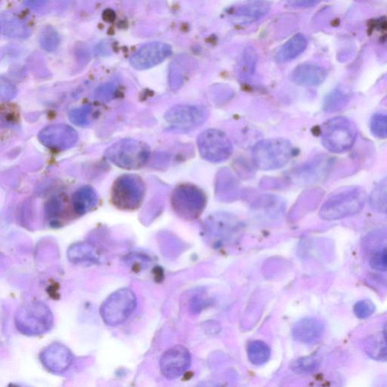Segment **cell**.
<instances>
[{
    "mask_svg": "<svg viewBox=\"0 0 387 387\" xmlns=\"http://www.w3.org/2000/svg\"><path fill=\"white\" fill-rule=\"evenodd\" d=\"M366 198V193L362 188L341 189L324 202L320 210V217L324 221H333L357 214L363 209Z\"/></svg>",
    "mask_w": 387,
    "mask_h": 387,
    "instance_id": "obj_1",
    "label": "cell"
},
{
    "mask_svg": "<svg viewBox=\"0 0 387 387\" xmlns=\"http://www.w3.org/2000/svg\"><path fill=\"white\" fill-rule=\"evenodd\" d=\"M294 148L292 143L285 138L262 140L254 145L253 161L262 171H275L283 168L292 157Z\"/></svg>",
    "mask_w": 387,
    "mask_h": 387,
    "instance_id": "obj_2",
    "label": "cell"
},
{
    "mask_svg": "<svg viewBox=\"0 0 387 387\" xmlns=\"http://www.w3.org/2000/svg\"><path fill=\"white\" fill-rule=\"evenodd\" d=\"M54 324L49 307L40 301L22 305L15 315V327L27 336H39L49 332Z\"/></svg>",
    "mask_w": 387,
    "mask_h": 387,
    "instance_id": "obj_3",
    "label": "cell"
},
{
    "mask_svg": "<svg viewBox=\"0 0 387 387\" xmlns=\"http://www.w3.org/2000/svg\"><path fill=\"white\" fill-rule=\"evenodd\" d=\"M148 145L132 139H123L107 149L105 157L120 168L134 171L142 168L149 160Z\"/></svg>",
    "mask_w": 387,
    "mask_h": 387,
    "instance_id": "obj_4",
    "label": "cell"
},
{
    "mask_svg": "<svg viewBox=\"0 0 387 387\" xmlns=\"http://www.w3.org/2000/svg\"><path fill=\"white\" fill-rule=\"evenodd\" d=\"M356 137V127L347 118H332L325 122L321 128L322 145L332 153L347 152L354 145Z\"/></svg>",
    "mask_w": 387,
    "mask_h": 387,
    "instance_id": "obj_5",
    "label": "cell"
},
{
    "mask_svg": "<svg viewBox=\"0 0 387 387\" xmlns=\"http://www.w3.org/2000/svg\"><path fill=\"white\" fill-rule=\"evenodd\" d=\"M207 202L205 191L190 183L179 184L172 194L171 203L175 212L188 221L200 216L204 212Z\"/></svg>",
    "mask_w": 387,
    "mask_h": 387,
    "instance_id": "obj_6",
    "label": "cell"
},
{
    "mask_svg": "<svg viewBox=\"0 0 387 387\" xmlns=\"http://www.w3.org/2000/svg\"><path fill=\"white\" fill-rule=\"evenodd\" d=\"M145 194V186L142 178L136 175L125 174L114 181L111 200L120 210H134L142 205Z\"/></svg>",
    "mask_w": 387,
    "mask_h": 387,
    "instance_id": "obj_7",
    "label": "cell"
},
{
    "mask_svg": "<svg viewBox=\"0 0 387 387\" xmlns=\"http://www.w3.org/2000/svg\"><path fill=\"white\" fill-rule=\"evenodd\" d=\"M137 299L129 288H121L112 293L101 306L100 314L104 322L116 327L125 323L135 311Z\"/></svg>",
    "mask_w": 387,
    "mask_h": 387,
    "instance_id": "obj_8",
    "label": "cell"
},
{
    "mask_svg": "<svg viewBox=\"0 0 387 387\" xmlns=\"http://www.w3.org/2000/svg\"><path fill=\"white\" fill-rule=\"evenodd\" d=\"M197 144L201 157L211 163L226 161L233 152L230 138L224 132L216 129H209L201 133Z\"/></svg>",
    "mask_w": 387,
    "mask_h": 387,
    "instance_id": "obj_9",
    "label": "cell"
},
{
    "mask_svg": "<svg viewBox=\"0 0 387 387\" xmlns=\"http://www.w3.org/2000/svg\"><path fill=\"white\" fill-rule=\"evenodd\" d=\"M208 111L202 105L180 104L165 114V120L173 129L187 133L205 124Z\"/></svg>",
    "mask_w": 387,
    "mask_h": 387,
    "instance_id": "obj_10",
    "label": "cell"
},
{
    "mask_svg": "<svg viewBox=\"0 0 387 387\" xmlns=\"http://www.w3.org/2000/svg\"><path fill=\"white\" fill-rule=\"evenodd\" d=\"M40 143L52 151L61 152L74 147L78 141L77 131L67 125H54L40 132Z\"/></svg>",
    "mask_w": 387,
    "mask_h": 387,
    "instance_id": "obj_11",
    "label": "cell"
},
{
    "mask_svg": "<svg viewBox=\"0 0 387 387\" xmlns=\"http://www.w3.org/2000/svg\"><path fill=\"white\" fill-rule=\"evenodd\" d=\"M172 54V48L168 44L161 42L146 43L131 56L129 63L133 68L143 70L154 68Z\"/></svg>",
    "mask_w": 387,
    "mask_h": 387,
    "instance_id": "obj_12",
    "label": "cell"
},
{
    "mask_svg": "<svg viewBox=\"0 0 387 387\" xmlns=\"http://www.w3.org/2000/svg\"><path fill=\"white\" fill-rule=\"evenodd\" d=\"M191 365L189 350L182 346H175L162 356L160 368L162 374L169 380L177 379L188 370Z\"/></svg>",
    "mask_w": 387,
    "mask_h": 387,
    "instance_id": "obj_13",
    "label": "cell"
},
{
    "mask_svg": "<svg viewBox=\"0 0 387 387\" xmlns=\"http://www.w3.org/2000/svg\"><path fill=\"white\" fill-rule=\"evenodd\" d=\"M40 358L48 371L58 374L65 372L74 362L72 352L60 342H54L44 349Z\"/></svg>",
    "mask_w": 387,
    "mask_h": 387,
    "instance_id": "obj_14",
    "label": "cell"
},
{
    "mask_svg": "<svg viewBox=\"0 0 387 387\" xmlns=\"http://www.w3.org/2000/svg\"><path fill=\"white\" fill-rule=\"evenodd\" d=\"M269 10L270 4L267 0H247L232 7L228 13L240 22L251 23L265 16Z\"/></svg>",
    "mask_w": 387,
    "mask_h": 387,
    "instance_id": "obj_15",
    "label": "cell"
},
{
    "mask_svg": "<svg viewBox=\"0 0 387 387\" xmlns=\"http://www.w3.org/2000/svg\"><path fill=\"white\" fill-rule=\"evenodd\" d=\"M325 325L317 318H305L294 325L292 330L294 338L303 342L311 345L319 341L324 336Z\"/></svg>",
    "mask_w": 387,
    "mask_h": 387,
    "instance_id": "obj_16",
    "label": "cell"
},
{
    "mask_svg": "<svg viewBox=\"0 0 387 387\" xmlns=\"http://www.w3.org/2000/svg\"><path fill=\"white\" fill-rule=\"evenodd\" d=\"M327 76V70L323 67L312 63H304L294 69L292 79L297 85L315 86L321 85Z\"/></svg>",
    "mask_w": 387,
    "mask_h": 387,
    "instance_id": "obj_17",
    "label": "cell"
},
{
    "mask_svg": "<svg viewBox=\"0 0 387 387\" xmlns=\"http://www.w3.org/2000/svg\"><path fill=\"white\" fill-rule=\"evenodd\" d=\"M68 259L75 264H100L102 261L101 253L95 246L89 242H79L68 248Z\"/></svg>",
    "mask_w": 387,
    "mask_h": 387,
    "instance_id": "obj_18",
    "label": "cell"
},
{
    "mask_svg": "<svg viewBox=\"0 0 387 387\" xmlns=\"http://www.w3.org/2000/svg\"><path fill=\"white\" fill-rule=\"evenodd\" d=\"M98 203V194L90 186L79 189L75 191L72 198V208L78 216H83L90 212Z\"/></svg>",
    "mask_w": 387,
    "mask_h": 387,
    "instance_id": "obj_19",
    "label": "cell"
},
{
    "mask_svg": "<svg viewBox=\"0 0 387 387\" xmlns=\"http://www.w3.org/2000/svg\"><path fill=\"white\" fill-rule=\"evenodd\" d=\"M307 46L308 41L304 35L298 33L281 47L276 55V61L280 63L292 61L301 56Z\"/></svg>",
    "mask_w": 387,
    "mask_h": 387,
    "instance_id": "obj_20",
    "label": "cell"
},
{
    "mask_svg": "<svg viewBox=\"0 0 387 387\" xmlns=\"http://www.w3.org/2000/svg\"><path fill=\"white\" fill-rule=\"evenodd\" d=\"M1 28L3 36L7 38L23 39L28 38L30 34L27 26L17 17L10 14L2 15Z\"/></svg>",
    "mask_w": 387,
    "mask_h": 387,
    "instance_id": "obj_21",
    "label": "cell"
},
{
    "mask_svg": "<svg viewBox=\"0 0 387 387\" xmlns=\"http://www.w3.org/2000/svg\"><path fill=\"white\" fill-rule=\"evenodd\" d=\"M365 352L369 357L376 361L387 362V336L384 332L367 340Z\"/></svg>",
    "mask_w": 387,
    "mask_h": 387,
    "instance_id": "obj_22",
    "label": "cell"
},
{
    "mask_svg": "<svg viewBox=\"0 0 387 387\" xmlns=\"http://www.w3.org/2000/svg\"><path fill=\"white\" fill-rule=\"evenodd\" d=\"M237 184L230 171H221L217 180L216 192L219 198L226 200L236 197Z\"/></svg>",
    "mask_w": 387,
    "mask_h": 387,
    "instance_id": "obj_23",
    "label": "cell"
},
{
    "mask_svg": "<svg viewBox=\"0 0 387 387\" xmlns=\"http://www.w3.org/2000/svg\"><path fill=\"white\" fill-rule=\"evenodd\" d=\"M350 100V94L340 88L333 90L324 101V111L328 113L337 112L347 106Z\"/></svg>",
    "mask_w": 387,
    "mask_h": 387,
    "instance_id": "obj_24",
    "label": "cell"
},
{
    "mask_svg": "<svg viewBox=\"0 0 387 387\" xmlns=\"http://www.w3.org/2000/svg\"><path fill=\"white\" fill-rule=\"evenodd\" d=\"M369 203L377 212H387V177L377 183L369 197Z\"/></svg>",
    "mask_w": 387,
    "mask_h": 387,
    "instance_id": "obj_25",
    "label": "cell"
},
{
    "mask_svg": "<svg viewBox=\"0 0 387 387\" xmlns=\"http://www.w3.org/2000/svg\"><path fill=\"white\" fill-rule=\"evenodd\" d=\"M270 349L265 342L253 341L248 348L250 362L255 365L266 364L270 358Z\"/></svg>",
    "mask_w": 387,
    "mask_h": 387,
    "instance_id": "obj_26",
    "label": "cell"
},
{
    "mask_svg": "<svg viewBox=\"0 0 387 387\" xmlns=\"http://www.w3.org/2000/svg\"><path fill=\"white\" fill-rule=\"evenodd\" d=\"M320 365L321 360L319 357L310 356L295 361L292 365V369L297 374H311L317 371Z\"/></svg>",
    "mask_w": 387,
    "mask_h": 387,
    "instance_id": "obj_27",
    "label": "cell"
},
{
    "mask_svg": "<svg viewBox=\"0 0 387 387\" xmlns=\"http://www.w3.org/2000/svg\"><path fill=\"white\" fill-rule=\"evenodd\" d=\"M60 40L58 33L54 28L48 26L41 31L39 41L44 50L54 52L58 47Z\"/></svg>",
    "mask_w": 387,
    "mask_h": 387,
    "instance_id": "obj_28",
    "label": "cell"
},
{
    "mask_svg": "<svg viewBox=\"0 0 387 387\" xmlns=\"http://www.w3.org/2000/svg\"><path fill=\"white\" fill-rule=\"evenodd\" d=\"M256 63L257 54L255 50L251 48L246 49L239 66L240 75L244 80L253 75Z\"/></svg>",
    "mask_w": 387,
    "mask_h": 387,
    "instance_id": "obj_29",
    "label": "cell"
},
{
    "mask_svg": "<svg viewBox=\"0 0 387 387\" xmlns=\"http://www.w3.org/2000/svg\"><path fill=\"white\" fill-rule=\"evenodd\" d=\"M370 129L374 137L387 139V113H374L370 121Z\"/></svg>",
    "mask_w": 387,
    "mask_h": 387,
    "instance_id": "obj_30",
    "label": "cell"
},
{
    "mask_svg": "<svg viewBox=\"0 0 387 387\" xmlns=\"http://www.w3.org/2000/svg\"><path fill=\"white\" fill-rule=\"evenodd\" d=\"M93 109L90 105L72 110L69 113L70 121L77 126L85 127L89 125L91 120Z\"/></svg>",
    "mask_w": 387,
    "mask_h": 387,
    "instance_id": "obj_31",
    "label": "cell"
},
{
    "mask_svg": "<svg viewBox=\"0 0 387 387\" xmlns=\"http://www.w3.org/2000/svg\"><path fill=\"white\" fill-rule=\"evenodd\" d=\"M375 305L370 300H362L358 301L354 307V312L358 319H366L374 313Z\"/></svg>",
    "mask_w": 387,
    "mask_h": 387,
    "instance_id": "obj_32",
    "label": "cell"
},
{
    "mask_svg": "<svg viewBox=\"0 0 387 387\" xmlns=\"http://www.w3.org/2000/svg\"><path fill=\"white\" fill-rule=\"evenodd\" d=\"M63 200L56 197L50 200L46 207V213L48 218L54 223L58 222V219L64 211Z\"/></svg>",
    "mask_w": 387,
    "mask_h": 387,
    "instance_id": "obj_33",
    "label": "cell"
},
{
    "mask_svg": "<svg viewBox=\"0 0 387 387\" xmlns=\"http://www.w3.org/2000/svg\"><path fill=\"white\" fill-rule=\"evenodd\" d=\"M370 265L376 271H387V247L378 250L372 255Z\"/></svg>",
    "mask_w": 387,
    "mask_h": 387,
    "instance_id": "obj_34",
    "label": "cell"
},
{
    "mask_svg": "<svg viewBox=\"0 0 387 387\" xmlns=\"http://www.w3.org/2000/svg\"><path fill=\"white\" fill-rule=\"evenodd\" d=\"M127 262L132 269L140 271L142 269H145L148 265L150 259L144 254L132 253L129 255Z\"/></svg>",
    "mask_w": 387,
    "mask_h": 387,
    "instance_id": "obj_35",
    "label": "cell"
},
{
    "mask_svg": "<svg viewBox=\"0 0 387 387\" xmlns=\"http://www.w3.org/2000/svg\"><path fill=\"white\" fill-rule=\"evenodd\" d=\"M114 92H116V86L112 84L104 85L96 90V98L100 100H109Z\"/></svg>",
    "mask_w": 387,
    "mask_h": 387,
    "instance_id": "obj_36",
    "label": "cell"
},
{
    "mask_svg": "<svg viewBox=\"0 0 387 387\" xmlns=\"http://www.w3.org/2000/svg\"><path fill=\"white\" fill-rule=\"evenodd\" d=\"M322 0H285L286 3L292 7H311L321 2Z\"/></svg>",
    "mask_w": 387,
    "mask_h": 387,
    "instance_id": "obj_37",
    "label": "cell"
},
{
    "mask_svg": "<svg viewBox=\"0 0 387 387\" xmlns=\"http://www.w3.org/2000/svg\"><path fill=\"white\" fill-rule=\"evenodd\" d=\"M384 333L385 334L386 336H387V322L386 323L384 326Z\"/></svg>",
    "mask_w": 387,
    "mask_h": 387,
    "instance_id": "obj_38",
    "label": "cell"
},
{
    "mask_svg": "<svg viewBox=\"0 0 387 387\" xmlns=\"http://www.w3.org/2000/svg\"><path fill=\"white\" fill-rule=\"evenodd\" d=\"M386 214H387V212H386Z\"/></svg>",
    "mask_w": 387,
    "mask_h": 387,
    "instance_id": "obj_39",
    "label": "cell"
}]
</instances>
